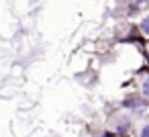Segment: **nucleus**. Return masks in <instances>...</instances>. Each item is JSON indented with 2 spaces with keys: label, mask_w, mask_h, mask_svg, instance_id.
<instances>
[{
  "label": "nucleus",
  "mask_w": 149,
  "mask_h": 137,
  "mask_svg": "<svg viewBox=\"0 0 149 137\" xmlns=\"http://www.w3.org/2000/svg\"><path fill=\"white\" fill-rule=\"evenodd\" d=\"M141 137H149V125H145V127H143V131H141Z\"/></svg>",
  "instance_id": "nucleus-3"
},
{
  "label": "nucleus",
  "mask_w": 149,
  "mask_h": 137,
  "mask_svg": "<svg viewBox=\"0 0 149 137\" xmlns=\"http://www.w3.org/2000/svg\"><path fill=\"white\" fill-rule=\"evenodd\" d=\"M143 94H145V96H149V80L143 84Z\"/></svg>",
  "instance_id": "nucleus-2"
},
{
  "label": "nucleus",
  "mask_w": 149,
  "mask_h": 137,
  "mask_svg": "<svg viewBox=\"0 0 149 137\" xmlns=\"http://www.w3.org/2000/svg\"><path fill=\"white\" fill-rule=\"evenodd\" d=\"M141 29H143V33H147V35H149V17L141 23Z\"/></svg>",
  "instance_id": "nucleus-1"
}]
</instances>
